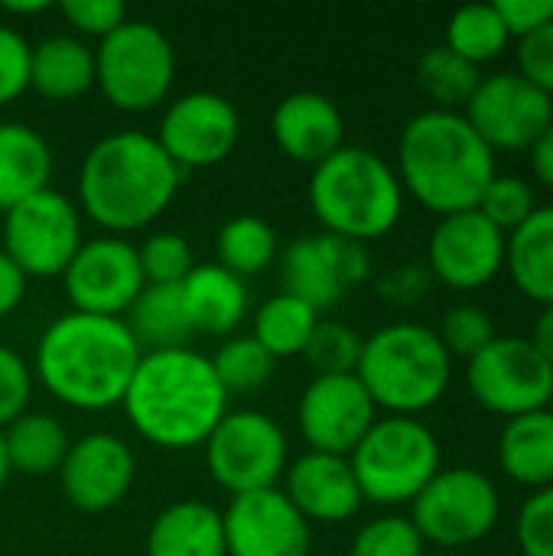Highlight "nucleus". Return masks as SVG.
I'll return each mask as SVG.
<instances>
[{"instance_id": "1", "label": "nucleus", "mask_w": 553, "mask_h": 556, "mask_svg": "<svg viewBox=\"0 0 553 556\" xmlns=\"http://www.w3.org/2000/svg\"><path fill=\"white\" fill-rule=\"evenodd\" d=\"M143 352L124 319L65 313L36 342L33 371L39 384L75 410L117 407Z\"/></svg>"}, {"instance_id": "2", "label": "nucleus", "mask_w": 553, "mask_h": 556, "mask_svg": "<svg viewBox=\"0 0 553 556\" xmlns=\"http://www.w3.org/2000/svg\"><path fill=\"white\" fill-rule=\"evenodd\" d=\"M121 407L147 443L179 453L205 446L228 414V394L202 352L169 349L143 352Z\"/></svg>"}, {"instance_id": "3", "label": "nucleus", "mask_w": 553, "mask_h": 556, "mask_svg": "<svg viewBox=\"0 0 553 556\" xmlns=\"http://www.w3.org/2000/svg\"><path fill=\"white\" fill-rule=\"evenodd\" d=\"M183 169L147 130L101 137L81 160V212L111 235H127L156 222L183 186Z\"/></svg>"}, {"instance_id": "4", "label": "nucleus", "mask_w": 553, "mask_h": 556, "mask_svg": "<svg viewBox=\"0 0 553 556\" xmlns=\"http://www.w3.org/2000/svg\"><path fill=\"white\" fill-rule=\"evenodd\" d=\"M394 173L424 208L443 218L479 208L499 166L463 111L430 108L401 130Z\"/></svg>"}, {"instance_id": "5", "label": "nucleus", "mask_w": 553, "mask_h": 556, "mask_svg": "<svg viewBox=\"0 0 553 556\" xmlns=\"http://www.w3.org/2000/svg\"><path fill=\"white\" fill-rule=\"evenodd\" d=\"M310 208L323 231L368 244L385 238L404 215V186L394 166L365 147H339L313 166Z\"/></svg>"}, {"instance_id": "6", "label": "nucleus", "mask_w": 553, "mask_h": 556, "mask_svg": "<svg viewBox=\"0 0 553 556\" xmlns=\"http://www.w3.org/2000/svg\"><path fill=\"white\" fill-rule=\"evenodd\" d=\"M355 378L365 384L378 410L414 417L443 401L453 381V358L437 329L391 323L365 339Z\"/></svg>"}, {"instance_id": "7", "label": "nucleus", "mask_w": 553, "mask_h": 556, "mask_svg": "<svg viewBox=\"0 0 553 556\" xmlns=\"http://www.w3.org/2000/svg\"><path fill=\"white\" fill-rule=\"evenodd\" d=\"M349 463L372 505H411L443 469L440 443L417 417H378Z\"/></svg>"}, {"instance_id": "8", "label": "nucleus", "mask_w": 553, "mask_h": 556, "mask_svg": "<svg viewBox=\"0 0 553 556\" xmlns=\"http://www.w3.org/2000/svg\"><path fill=\"white\" fill-rule=\"evenodd\" d=\"M176 78V52L150 20H124L95 49V85L117 111L156 108Z\"/></svg>"}, {"instance_id": "9", "label": "nucleus", "mask_w": 553, "mask_h": 556, "mask_svg": "<svg viewBox=\"0 0 553 556\" xmlns=\"http://www.w3.org/2000/svg\"><path fill=\"white\" fill-rule=\"evenodd\" d=\"M502 518V498L495 482L469 466L440 469L427 489L411 502V525L440 551L473 547L486 541Z\"/></svg>"}, {"instance_id": "10", "label": "nucleus", "mask_w": 553, "mask_h": 556, "mask_svg": "<svg viewBox=\"0 0 553 556\" xmlns=\"http://www.w3.org/2000/svg\"><path fill=\"white\" fill-rule=\"evenodd\" d=\"M209 476L235 495L277 489L287 472V437L261 410H228L205 440Z\"/></svg>"}, {"instance_id": "11", "label": "nucleus", "mask_w": 553, "mask_h": 556, "mask_svg": "<svg viewBox=\"0 0 553 556\" xmlns=\"http://www.w3.org/2000/svg\"><path fill=\"white\" fill-rule=\"evenodd\" d=\"M466 384L486 410L505 420L548 410L553 401V368L521 336H495L473 355L466 362Z\"/></svg>"}, {"instance_id": "12", "label": "nucleus", "mask_w": 553, "mask_h": 556, "mask_svg": "<svg viewBox=\"0 0 553 556\" xmlns=\"http://www.w3.org/2000/svg\"><path fill=\"white\" fill-rule=\"evenodd\" d=\"M81 248L78 205L52 186L3 212L0 251L26 277H62Z\"/></svg>"}, {"instance_id": "13", "label": "nucleus", "mask_w": 553, "mask_h": 556, "mask_svg": "<svg viewBox=\"0 0 553 556\" xmlns=\"http://www.w3.org/2000/svg\"><path fill=\"white\" fill-rule=\"evenodd\" d=\"M372 274L368 248L339 235H303L280 254L284 293L303 300L316 313L339 306Z\"/></svg>"}, {"instance_id": "14", "label": "nucleus", "mask_w": 553, "mask_h": 556, "mask_svg": "<svg viewBox=\"0 0 553 556\" xmlns=\"http://www.w3.org/2000/svg\"><path fill=\"white\" fill-rule=\"evenodd\" d=\"M463 117L492 153H518L531 150L535 140L548 130L553 121V98L518 72H495L479 81L476 94L463 108Z\"/></svg>"}, {"instance_id": "15", "label": "nucleus", "mask_w": 553, "mask_h": 556, "mask_svg": "<svg viewBox=\"0 0 553 556\" xmlns=\"http://www.w3.org/2000/svg\"><path fill=\"white\" fill-rule=\"evenodd\" d=\"M62 283L75 313L111 319H124V313L147 287L137 244L117 235L81 241L78 254L62 274Z\"/></svg>"}, {"instance_id": "16", "label": "nucleus", "mask_w": 553, "mask_h": 556, "mask_svg": "<svg viewBox=\"0 0 553 556\" xmlns=\"http://www.w3.org/2000/svg\"><path fill=\"white\" fill-rule=\"evenodd\" d=\"M153 137L183 173L205 169L231 156L241 137V117L228 98L215 91H189L163 111Z\"/></svg>"}, {"instance_id": "17", "label": "nucleus", "mask_w": 553, "mask_h": 556, "mask_svg": "<svg viewBox=\"0 0 553 556\" xmlns=\"http://www.w3.org/2000/svg\"><path fill=\"white\" fill-rule=\"evenodd\" d=\"M378 407L355 375H316L297 407V424L313 453L352 456L375 427Z\"/></svg>"}, {"instance_id": "18", "label": "nucleus", "mask_w": 553, "mask_h": 556, "mask_svg": "<svg viewBox=\"0 0 553 556\" xmlns=\"http://www.w3.org/2000/svg\"><path fill=\"white\" fill-rule=\"evenodd\" d=\"M508 235L499 231L479 208L443 215L430 235V274L450 290H479L505 267Z\"/></svg>"}, {"instance_id": "19", "label": "nucleus", "mask_w": 553, "mask_h": 556, "mask_svg": "<svg viewBox=\"0 0 553 556\" xmlns=\"http://www.w3.org/2000/svg\"><path fill=\"white\" fill-rule=\"evenodd\" d=\"M228 556H310L313 525L290 505L284 489L235 495L222 511Z\"/></svg>"}, {"instance_id": "20", "label": "nucleus", "mask_w": 553, "mask_h": 556, "mask_svg": "<svg viewBox=\"0 0 553 556\" xmlns=\"http://www.w3.org/2000/svg\"><path fill=\"white\" fill-rule=\"evenodd\" d=\"M134 476L137 456L114 433H85L81 440H72L59 469L65 502L85 515L117 508L127 498Z\"/></svg>"}, {"instance_id": "21", "label": "nucleus", "mask_w": 553, "mask_h": 556, "mask_svg": "<svg viewBox=\"0 0 553 556\" xmlns=\"http://www.w3.org/2000/svg\"><path fill=\"white\" fill-rule=\"evenodd\" d=\"M284 495L310 525H342L365 505L349 456L303 453L284 472Z\"/></svg>"}, {"instance_id": "22", "label": "nucleus", "mask_w": 553, "mask_h": 556, "mask_svg": "<svg viewBox=\"0 0 553 556\" xmlns=\"http://www.w3.org/2000/svg\"><path fill=\"white\" fill-rule=\"evenodd\" d=\"M271 134L290 160L319 166L342 147L345 121L332 98L319 91H293L274 108Z\"/></svg>"}, {"instance_id": "23", "label": "nucleus", "mask_w": 553, "mask_h": 556, "mask_svg": "<svg viewBox=\"0 0 553 556\" xmlns=\"http://www.w3.org/2000/svg\"><path fill=\"white\" fill-rule=\"evenodd\" d=\"M179 293L192 336H231L251 306L244 280L222 264H196Z\"/></svg>"}, {"instance_id": "24", "label": "nucleus", "mask_w": 553, "mask_h": 556, "mask_svg": "<svg viewBox=\"0 0 553 556\" xmlns=\"http://www.w3.org/2000/svg\"><path fill=\"white\" fill-rule=\"evenodd\" d=\"M147 556H228L222 511L209 502H176L147 531Z\"/></svg>"}, {"instance_id": "25", "label": "nucleus", "mask_w": 553, "mask_h": 556, "mask_svg": "<svg viewBox=\"0 0 553 556\" xmlns=\"http://www.w3.org/2000/svg\"><path fill=\"white\" fill-rule=\"evenodd\" d=\"M29 88L49 101H72L95 88V49L81 36H46L29 49Z\"/></svg>"}, {"instance_id": "26", "label": "nucleus", "mask_w": 553, "mask_h": 556, "mask_svg": "<svg viewBox=\"0 0 553 556\" xmlns=\"http://www.w3.org/2000/svg\"><path fill=\"white\" fill-rule=\"evenodd\" d=\"M52 150L39 130L20 121L0 124V212L49 189Z\"/></svg>"}, {"instance_id": "27", "label": "nucleus", "mask_w": 553, "mask_h": 556, "mask_svg": "<svg viewBox=\"0 0 553 556\" xmlns=\"http://www.w3.org/2000/svg\"><path fill=\"white\" fill-rule=\"evenodd\" d=\"M499 466L525 489L553 485V410H535L505 420L499 433Z\"/></svg>"}, {"instance_id": "28", "label": "nucleus", "mask_w": 553, "mask_h": 556, "mask_svg": "<svg viewBox=\"0 0 553 556\" xmlns=\"http://www.w3.org/2000/svg\"><path fill=\"white\" fill-rule=\"evenodd\" d=\"M505 267L528 300L541 306L553 303V205H538V212L508 235Z\"/></svg>"}, {"instance_id": "29", "label": "nucleus", "mask_w": 553, "mask_h": 556, "mask_svg": "<svg viewBox=\"0 0 553 556\" xmlns=\"http://www.w3.org/2000/svg\"><path fill=\"white\" fill-rule=\"evenodd\" d=\"M124 326L130 329L140 352H169V349H189L192 329L183 309V293L176 287H153L147 283L134 306L124 313Z\"/></svg>"}, {"instance_id": "30", "label": "nucleus", "mask_w": 553, "mask_h": 556, "mask_svg": "<svg viewBox=\"0 0 553 556\" xmlns=\"http://www.w3.org/2000/svg\"><path fill=\"white\" fill-rule=\"evenodd\" d=\"M0 433H3L10 472L33 476V479L59 472L72 446L65 427L52 414H39V410H26Z\"/></svg>"}, {"instance_id": "31", "label": "nucleus", "mask_w": 553, "mask_h": 556, "mask_svg": "<svg viewBox=\"0 0 553 556\" xmlns=\"http://www.w3.org/2000/svg\"><path fill=\"white\" fill-rule=\"evenodd\" d=\"M316 323L319 313L313 306H306L290 293H277L257 306L251 339L274 358H290V355H303Z\"/></svg>"}, {"instance_id": "32", "label": "nucleus", "mask_w": 553, "mask_h": 556, "mask_svg": "<svg viewBox=\"0 0 553 556\" xmlns=\"http://www.w3.org/2000/svg\"><path fill=\"white\" fill-rule=\"evenodd\" d=\"M215 254V264H222L235 277H254L277 261V231L261 215H235L218 228Z\"/></svg>"}, {"instance_id": "33", "label": "nucleus", "mask_w": 553, "mask_h": 556, "mask_svg": "<svg viewBox=\"0 0 553 556\" xmlns=\"http://www.w3.org/2000/svg\"><path fill=\"white\" fill-rule=\"evenodd\" d=\"M508 42H512V36H508V26L502 23L495 3H466L460 10H453L447 20L443 46L479 68L486 62L499 59L508 49Z\"/></svg>"}, {"instance_id": "34", "label": "nucleus", "mask_w": 553, "mask_h": 556, "mask_svg": "<svg viewBox=\"0 0 553 556\" xmlns=\"http://www.w3.org/2000/svg\"><path fill=\"white\" fill-rule=\"evenodd\" d=\"M417 81L427 91V98L437 101L440 111H460L476 94L482 72L479 65L466 62L463 55H456L453 49L440 42V46H430L417 59Z\"/></svg>"}, {"instance_id": "35", "label": "nucleus", "mask_w": 553, "mask_h": 556, "mask_svg": "<svg viewBox=\"0 0 553 556\" xmlns=\"http://www.w3.org/2000/svg\"><path fill=\"white\" fill-rule=\"evenodd\" d=\"M209 362H212L215 378H218V384L225 388L228 397L231 394H254L277 371V358L271 352H264L251 336L225 339Z\"/></svg>"}, {"instance_id": "36", "label": "nucleus", "mask_w": 553, "mask_h": 556, "mask_svg": "<svg viewBox=\"0 0 553 556\" xmlns=\"http://www.w3.org/2000/svg\"><path fill=\"white\" fill-rule=\"evenodd\" d=\"M362 345H365V336H359L352 326L336 323V319H319L303 349V362L310 365L313 378L316 375H355Z\"/></svg>"}, {"instance_id": "37", "label": "nucleus", "mask_w": 553, "mask_h": 556, "mask_svg": "<svg viewBox=\"0 0 553 556\" xmlns=\"http://www.w3.org/2000/svg\"><path fill=\"white\" fill-rule=\"evenodd\" d=\"M137 257H140L143 280L153 283V287H176L196 267L192 248L179 231H153V235H147V241L137 248Z\"/></svg>"}, {"instance_id": "38", "label": "nucleus", "mask_w": 553, "mask_h": 556, "mask_svg": "<svg viewBox=\"0 0 553 556\" xmlns=\"http://www.w3.org/2000/svg\"><path fill=\"white\" fill-rule=\"evenodd\" d=\"M349 556H427V544L404 515H385L359 528Z\"/></svg>"}, {"instance_id": "39", "label": "nucleus", "mask_w": 553, "mask_h": 556, "mask_svg": "<svg viewBox=\"0 0 553 556\" xmlns=\"http://www.w3.org/2000/svg\"><path fill=\"white\" fill-rule=\"evenodd\" d=\"M479 212L505 235L521 228L538 212V195L528 179L521 176H495L479 202Z\"/></svg>"}, {"instance_id": "40", "label": "nucleus", "mask_w": 553, "mask_h": 556, "mask_svg": "<svg viewBox=\"0 0 553 556\" xmlns=\"http://www.w3.org/2000/svg\"><path fill=\"white\" fill-rule=\"evenodd\" d=\"M443 349L450 352V358H473L479 355L499 332H495V323L492 316L476 306V303H460L453 309H447L440 329H437Z\"/></svg>"}, {"instance_id": "41", "label": "nucleus", "mask_w": 553, "mask_h": 556, "mask_svg": "<svg viewBox=\"0 0 553 556\" xmlns=\"http://www.w3.org/2000/svg\"><path fill=\"white\" fill-rule=\"evenodd\" d=\"M515 538L525 556H553V485L525 498L515 521Z\"/></svg>"}, {"instance_id": "42", "label": "nucleus", "mask_w": 553, "mask_h": 556, "mask_svg": "<svg viewBox=\"0 0 553 556\" xmlns=\"http://www.w3.org/2000/svg\"><path fill=\"white\" fill-rule=\"evenodd\" d=\"M33 397V371L20 352L0 345V430H7L16 417L29 410Z\"/></svg>"}, {"instance_id": "43", "label": "nucleus", "mask_w": 553, "mask_h": 556, "mask_svg": "<svg viewBox=\"0 0 553 556\" xmlns=\"http://www.w3.org/2000/svg\"><path fill=\"white\" fill-rule=\"evenodd\" d=\"M59 13L68 20V26L81 36H111L124 20L127 7L121 0H62Z\"/></svg>"}, {"instance_id": "44", "label": "nucleus", "mask_w": 553, "mask_h": 556, "mask_svg": "<svg viewBox=\"0 0 553 556\" xmlns=\"http://www.w3.org/2000/svg\"><path fill=\"white\" fill-rule=\"evenodd\" d=\"M29 42L0 23V108L16 101L29 88Z\"/></svg>"}, {"instance_id": "45", "label": "nucleus", "mask_w": 553, "mask_h": 556, "mask_svg": "<svg viewBox=\"0 0 553 556\" xmlns=\"http://www.w3.org/2000/svg\"><path fill=\"white\" fill-rule=\"evenodd\" d=\"M518 75L553 98V20L518 39Z\"/></svg>"}, {"instance_id": "46", "label": "nucleus", "mask_w": 553, "mask_h": 556, "mask_svg": "<svg viewBox=\"0 0 553 556\" xmlns=\"http://www.w3.org/2000/svg\"><path fill=\"white\" fill-rule=\"evenodd\" d=\"M495 10L508 26V36L518 39H525L528 33L548 26L553 20V0H495Z\"/></svg>"}, {"instance_id": "47", "label": "nucleus", "mask_w": 553, "mask_h": 556, "mask_svg": "<svg viewBox=\"0 0 553 556\" xmlns=\"http://www.w3.org/2000/svg\"><path fill=\"white\" fill-rule=\"evenodd\" d=\"M430 290V274L420 267H401L378 280V293L394 306H414Z\"/></svg>"}, {"instance_id": "48", "label": "nucleus", "mask_w": 553, "mask_h": 556, "mask_svg": "<svg viewBox=\"0 0 553 556\" xmlns=\"http://www.w3.org/2000/svg\"><path fill=\"white\" fill-rule=\"evenodd\" d=\"M26 274L0 251V319H7L26 296Z\"/></svg>"}, {"instance_id": "49", "label": "nucleus", "mask_w": 553, "mask_h": 556, "mask_svg": "<svg viewBox=\"0 0 553 556\" xmlns=\"http://www.w3.org/2000/svg\"><path fill=\"white\" fill-rule=\"evenodd\" d=\"M528 153H531V169H535L538 182L553 189V121L548 124V130L535 140V147Z\"/></svg>"}, {"instance_id": "50", "label": "nucleus", "mask_w": 553, "mask_h": 556, "mask_svg": "<svg viewBox=\"0 0 553 556\" xmlns=\"http://www.w3.org/2000/svg\"><path fill=\"white\" fill-rule=\"evenodd\" d=\"M531 342H535V349L548 358V365L553 368V303L541 306L535 332H531Z\"/></svg>"}, {"instance_id": "51", "label": "nucleus", "mask_w": 553, "mask_h": 556, "mask_svg": "<svg viewBox=\"0 0 553 556\" xmlns=\"http://www.w3.org/2000/svg\"><path fill=\"white\" fill-rule=\"evenodd\" d=\"M52 3L49 0H33V3H3V13H20V16H33V13H46Z\"/></svg>"}, {"instance_id": "52", "label": "nucleus", "mask_w": 553, "mask_h": 556, "mask_svg": "<svg viewBox=\"0 0 553 556\" xmlns=\"http://www.w3.org/2000/svg\"><path fill=\"white\" fill-rule=\"evenodd\" d=\"M10 463H7V450H3V433H0V492H3V485L10 482Z\"/></svg>"}, {"instance_id": "53", "label": "nucleus", "mask_w": 553, "mask_h": 556, "mask_svg": "<svg viewBox=\"0 0 553 556\" xmlns=\"http://www.w3.org/2000/svg\"><path fill=\"white\" fill-rule=\"evenodd\" d=\"M427 556H466V554H456V551H437V554H427Z\"/></svg>"}]
</instances>
